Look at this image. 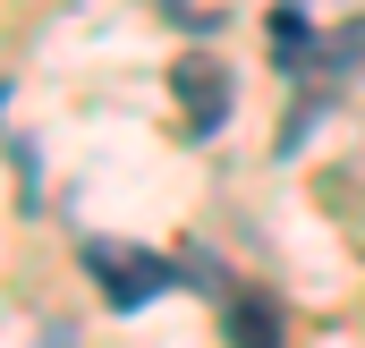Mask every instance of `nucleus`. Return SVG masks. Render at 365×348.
<instances>
[{"label":"nucleus","instance_id":"obj_5","mask_svg":"<svg viewBox=\"0 0 365 348\" xmlns=\"http://www.w3.org/2000/svg\"><path fill=\"white\" fill-rule=\"evenodd\" d=\"M170 26H187V34H221V9H195V0H170Z\"/></svg>","mask_w":365,"mask_h":348},{"label":"nucleus","instance_id":"obj_2","mask_svg":"<svg viewBox=\"0 0 365 348\" xmlns=\"http://www.w3.org/2000/svg\"><path fill=\"white\" fill-rule=\"evenodd\" d=\"M170 86H179L187 128H195V136H212V128L230 119V68H221V60H179V68H170Z\"/></svg>","mask_w":365,"mask_h":348},{"label":"nucleus","instance_id":"obj_3","mask_svg":"<svg viewBox=\"0 0 365 348\" xmlns=\"http://www.w3.org/2000/svg\"><path fill=\"white\" fill-rule=\"evenodd\" d=\"M221 323H230V348H280V306L264 289H221Z\"/></svg>","mask_w":365,"mask_h":348},{"label":"nucleus","instance_id":"obj_4","mask_svg":"<svg viewBox=\"0 0 365 348\" xmlns=\"http://www.w3.org/2000/svg\"><path fill=\"white\" fill-rule=\"evenodd\" d=\"M272 60H289V68L314 60V26H306V9H272Z\"/></svg>","mask_w":365,"mask_h":348},{"label":"nucleus","instance_id":"obj_1","mask_svg":"<svg viewBox=\"0 0 365 348\" xmlns=\"http://www.w3.org/2000/svg\"><path fill=\"white\" fill-rule=\"evenodd\" d=\"M86 272H93V289H102L110 314H136V306H153V297L179 280L170 255H145V247H128V238H86Z\"/></svg>","mask_w":365,"mask_h":348}]
</instances>
